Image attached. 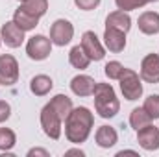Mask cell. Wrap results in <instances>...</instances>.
Here are the masks:
<instances>
[{
  "label": "cell",
  "mask_w": 159,
  "mask_h": 157,
  "mask_svg": "<svg viewBox=\"0 0 159 157\" xmlns=\"http://www.w3.org/2000/svg\"><path fill=\"white\" fill-rule=\"evenodd\" d=\"M61 122L63 120L59 118V115L56 113V109L52 107L50 102L41 109V128H43L46 137L57 141L61 137Z\"/></svg>",
  "instance_id": "obj_4"
},
{
  "label": "cell",
  "mask_w": 159,
  "mask_h": 157,
  "mask_svg": "<svg viewBox=\"0 0 159 157\" xmlns=\"http://www.w3.org/2000/svg\"><path fill=\"white\" fill-rule=\"evenodd\" d=\"M115 4L122 11H133V9L144 7L146 4H150V0H115Z\"/></svg>",
  "instance_id": "obj_25"
},
{
  "label": "cell",
  "mask_w": 159,
  "mask_h": 157,
  "mask_svg": "<svg viewBox=\"0 0 159 157\" xmlns=\"http://www.w3.org/2000/svg\"><path fill=\"white\" fill-rule=\"evenodd\" d=\"M74 37V26L67 19H57L50 26V41L56 46H65Z\"/></svg>",
  "instance_id": "obj_6"
},
{
  "label": "cell",
  "mask_w": 159,
  "mask_h": 157,
  "mask_svg": "<svg viewBox=\"0 0 159 157\" xmlns=\"http://www.w3.org/2000/svg\"><path fill=\"white\" fill-rule=\"evenodd\" d=\"M0 39L9 48H19L24 43L26 37H24V30H20L13 20H9V22L2 24V28H0Z\"/></svg>",
  "instance_id": "obj_9"
},
{
  "label": "cell",
  "mask_w": 159,
  "mask_h": 157,
  "mask_svg": "<svg viewBox=\"0 0 159 157\" xmlns=\"http://www.w3.org/2000/svg\"><path fill=\"white\" fill-rule=\"evenodd\" d=\"M150 2H159V0H150Z\"/></svg>",
  "instance_id": "obj_31"
},
{
  "label": "cell",
  "mask_w": 159,
  "mask_h": 157,
  "mask_svg": "<svg viewBox=\"0 0 159 157\" xmlns=\"http://www.w3.org/2000/svg\"><path fill=\"white\" fill-rule=\"evenodd\" d=\"M19 79V63L11 54L0 56V85H15Z\"/></svg>",
  "instance_id": "obj_7"
},
{
  "label": "cell",
  "mask_w": 159,
  "mask_h": 157,
  "mask_svg": "<svg viewBox=\"0 0 159 157\" xmlns=\"http://www.w3.org/2000/svg\"><path fill=\"white\" fill-rule=\"evenodd\" d=\"M137 26H139V30L144 35H156V34H159V13H156V11H144L139 17Z\"/></svg>",
  "instance_id": "obj_15"
},
{
  "label": "cell",
  "mask_w": 159,
  "mask_h": 157,
  "mask_svg": "<svg viewBox=\"0 0 159 157\" xmlns=\"http://www.w3.org/2000/svg\"><path fill=\"white\" fill-rule=\"evenodd\" d=\"M80 46L83 48V52L89 56L91 61H102L104 56H106V50H104V44L100 43V39L96 37L94 32H85L81 35V43Z\"/></svg>",
  "instance_id": "obj_8"
},
{
  "label": "cell",
  "mask_w": 159,
  "mask_h": 157,
  "mask_svg": "<svg viewBox=\"0 0 159 157\" xmlns=\"http://www.w3.org/2000/svg\"><path fill=\"white\" fill-rule=\"evenodd\" d=\"M104 44L109 52L113 54H119L126 48V34L120 32V30H115V28H106L104 32Z\"/></svg>",
  "instance_id": "obj_12"
},
{
  "label": "cell",
  "mask_w": 159,
  "mask_h": 157,
  "mask_svg": "<svg viewBox=\"0 0 159 157\" xmlns=\"http://www.w3.org/2000/svg\"><path fill=\"white\" fill-rule=\"evenodd\" d=\"M106 28H115V30H120V32L128 34L129 28H131V19H129L128 11L117 9V11L109 13L107 19H106Z\"/></svg>",
  "instance_id": "obj_14"
},
{
  "label": "cell",
  "mask_w": 159,
  "mask_h": 157,
  "mask_svg": "<svg viewBox=\"0 0 159 157\" xmlns=\"http://www.w3.org/2000/svg\"><path fill=\"white\" fill-rule=\"evenodd\" d=\"M119 81H120V91H122L126 100L133 102V100H139L143 96V83H141V78L135 70L124 67V72L120 74Z\"/></svg>",
  "instance_id": "obj_3"
},
{
  "label": "cell",
  "mask_w": 159,
  "mask_h": 157,
  "mask_svg": "<svg viewBox=\"0 0 159 157\" xmlns=\"http://www.w3.org/2000/svg\"><path fill=\"white\" fill-rule=\"evenodd\" d=\"M50 104H52V107L56 109V113L59 115L61 120H65V118L69 117V113L72 111V100L67 94H56L50 100Z\"/></svg>",
  "instance_id": "obj_19"
},
{
  "label": "cell",
  "mask_w": 159,
  "mask_h": 157,
  "mask_svg": "<svg viewBox=\"0 0 159 157\" xmlns=\"http://www.w3.org/2000/svg\"><path fill=\"white\" fill-rule=\"evenodd\" d=\"M20 7L24 11H28L30 15L41 19L48 11V0H24V2H20Z\"/></svg>",
  "instance_id": "obj_22"
},
{
  "label": "cell",
  "mask_w": 159,
  "mask_h": 157,
  "mask_svg": "<svg viewBox=\"0 0 159 157\" xmlns=\"http://www.w3.org/2000/svg\"><path fill=\"white\" fill-rule=\"evenodd\" d=\"M148 124H152V117L144 111V107H135L129 113V126L135 131L141 129V128H144V126H148Z\"/></svg>",
  "instance_id": "obj_21"
},
{
  "label": "cell",
  "mask_w": 159,
  "mask_h": 157,
  "mask_svg": "<svg viewBox=\"0 0 159 157\" xmlns=\"http://www.w3.org/2000/svg\"><path fill=\"white\" fill-rule=\"evenodd\" d=\"M141 79L146 83H159V54H148L141 61Z\"/></svg>",
  "instance_id": "obj_11"
},
{
  "label": "cell",
  "mask_w": 159,
  "mask_h": 157,
  "mask_svg": "<svg viewBox=\"0 0 159 157\" xmlns=\"http://www.w3.org/2000/svg\"><path fill=\"white\" fill-rule=\"evenodd\" d=\"M69 63H70L74 69L83 70V69L89 67L91 59H89V56L83 52V48L78 44V46H72V48H70V52H69Z\"/></svg>",
  "instance_id": "obj_20"
},
{
  "label": "cell",
  "mask_w": 159,
  "mask_h": 157,
  "mask_svg": "<svg viewBox=\"0 0 159 157\" xmlns=\"http://www.w3.org/2000/svg\"><path fill=\"white\" fill-rule=\"evenodd\" d=\"M52 87H54V81H52L50 76H46V74H37V76H34L32 81H30V91L35 96H46L52 91Z\"/></svg>",
  "instance_id": "obj_18"
},
{
  "label": "cell",
  "mask_w": 159,
  "mask_h": 157,
  "mask_svg": "<svg viewBox=\"0 0 159 157\" xmlns=\"http://www.w3.org/2000/svg\"><path fill=\"white\" fill-rule=\"evenodd\" d=\"M94 85L96 81L87 76V74H78L70 79V91L76 94V96H93V91H94Z\"/></svg>",
  "instance_id": "obj_13"
},
{
  "label": "cell",
  "mask_w": 159,
  "mask_h": 157,
  "mask_svg": "<svg viewBox=\"0 0 159 157\" xmlns=\"http://www.w3.org/2000/svg\"><path fill=\"white\" fill-rule=\"evenodd\" d=\"M94 141H96V144L100 148H111V146L117 144L119 135H117L115 128H111V126H100L96 129V133H94Z\"/></svg>",
  "instance_id": "obj_16"
},
{
  "label": "cell",
  "mask_w": 159,
  "mask_h": 157,
  "mask_svg": "<svg viewBox=\"0 0 159 157\" xmlns=\"http://www.w3.org/2000/svg\"><path fill=\"white\" fill-rule=\"evenodd\" d=\"M26 54H28V57L34 59V61H43V59H46V57L52 54V41H50V37L41 35V34L30 37L28 43H26Z\"/></svg>",
  "instance_id": "obj_5"
},
{
  "label": "cell",
  "mask_w": 159,
  "mask_h": 157,
  "mask_svg": "<svg viewBox=\"0 0 159 157\" xmlns=\"http://www.w3.org/2000/svg\"><path fill=\"white\" fill-rule=\"evenodd\" d=\"M17 142V135L13 129L9 128H0V150L2 152H9Z\"/></svg>",
  "instance_id": "obj_23"
},
{
  "label": "cell",
  "mask_w": 159,
  "mask_h": 157,
  "mask_svg": "<svg viewBox=\"0 0 159 157\" xmlns=\"http://www.w3.org/2000/svg\"><path fill=\"white\" fill-rule=\"evenodd\" d=\"M34 155H43V157H48L50 154H48L46 150H43V148H32V150L28 152V157H34Z\"/></svg>",
  "instance_id": "obj_29"
},
{
  "label": "cell",
  "mask_w": 159,
  "mask_h": 157,
  "mask_svg": "<svg viewBox=\"0 0 159 157\" xmlns=\"http://www.w3.org/2000/svg\"><path fill=\"white\" fill-rule=\"evenodd\" d=\"M100 2H102V0H74L76 7L83 9V11H93V9H96V7L100 6Z\"/></svg>",
  "instance_id": "obj_27"
},
{
  "label": "cell",
  "mask_w": 159,
  "mask_h": 157,
  "mask_svg": "<svg viewBox=\"0 0 159 157\" xmlns=\"http://www.w3.org/2000/svg\"><path fill=\"white\" fill-rule=\"evenodd\" d=\"M104 72H106V76L109 79H119L120 74L124 72V65L120 61H109V63H106Z\"/></svg>",
  "instance_id": "obj_26"
},
{
  "label": "cell",
  "mask_w": 159,
  "mask_h": 157,
  "mask_svg": "<svg viewBox=\"0 0 159 157\" xmlns=\"http://www.w3.org/2000/svg\"><path fill=\"white\" fill-rule=\"evenodd\" d=\"M0 44H2V39H0Z\"/></svg>",
  "instance_id": "obj_33"
},
{
  "label": "cell",
  "mask_w": 159,
  "mask_h": 157,
  "mask_svg": "<svg viewBox=\"0 0 159 157\" xmlns=\"http://www.w3.org/2000/svg\"><path fill=\"white\" fill-rule=\"evenodd\" d=\"M13 22H15L20 30L30 32V30H35V26L39 24V17H34V15H30L28 11H24L22 7H19V9H15V13H13Z\"/></svg>",
  "instance_id": "obj_17"
},
{
  "label": "cell",
  "mask_w": 159,
  "mask_h": 157,
  "mask_svg": "<svg viewBox=\"0 0 159 157\" xmlns=\"http://www.w3.org/2000/svg\"><path fill=\"white\" fill-rule=\"evenodd\" d=\"M19 2H24V0H19Z\"/></svg>",
  "instance_id": "obj_32"
},
{
  "label": "cell",
  "mask_w": 159,
  "mask_h": 157,
  "mask_svg": "<svg viewBox=\"0 0 159 157\" xmlns=\"http://www.w3.org/2000/svg\"><path fill=\"white\" fill-rule=\"evenodd\" d=\"M137 142L141 148H144L146 152H154L159 150V129L156 126L148 124L141 129H137Z\"/></svg>",
  "instance_id": "obj_10"
},
{
  "label": "cell",
  "mask_w": 159,
  "mask_h": 157,
  "mask_svg": "<svg viewBox=\"0 0 159 157\" xmlns=\"http://www.w3.org/2000/svg\"><path fill=\"white\" fill-rule=\"evenodd\" d=\"M93 96H94V109L102 118H113L119 113L120 102L111 83H96Z\"/></svg>",
  "instance_id": "obj_2"
},
{
  "label": "cell",
  "mask_w": 159,
  "mask_h": 157,
  "mask_svg": "<svg viewBox=\"0 0 159 157\" xmlns=\"http://www.w3.org/2000/svg\"><path fill=\"white\" fill-rule=\"evenodd\" d=\"M144 111L152 117V120H157L159 118V94H150L146 100H144Z\"/></svg>",
  "instance_id": "obj_24"
},
{
  "label": "cell",
  "mask_w": 159,
  "mask_h": 157,
  "mask_svg": "<svg viewBox=\"0 0 159 157\" xmlns=\"http://www.w3.org/2000/svg\"><path fill=\"white\" fill-rule=\"evenodd\" d=\"M94 124V117L87 107H72L65 118V137L72 144H81L89 139Z\"/></svg>",
  "instance_id": "obj_1"
},
{
  "label": "cell",
  "mask_w": 159,
  "mask_h": 157,
  "mask_svg": "<svg viewBox=\"0 0 159 157\" xmlns=\"http://www.w3.org/2000/svg\"><path fill=\"white\" fill-rule=\"evenodd\" d=\"M65 155H83V152H81V150H67V152H65Z\"/></svg>",
  "instance_id": "obj_30"
},
{
  "label": "cell",
  "mask_w": 159,
  "mask_h": 157,
  "mask_svg": "<svg viewBox=\"0 0 159 157\" xmlns=\"http://www.w3.org/2000/svg\"><path fill=\"white\" fill-rule=\"evenodd\" d=\"M9 115H11V107H9V104L4 102V100H0V124L6 122V120L9 118Z\"/></svg>",
  "instance_id": "obj_28"
}]
</instances>
